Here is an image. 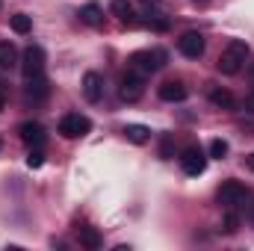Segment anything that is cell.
Segmentation results:
<instances>
[{"label":"cell","mask_w":254,"mask_h":251,"mask_svg":"<svg viewBox=\"0 0 254 251\" xmlns=\"http://www.w3.org/2000/svg\"><path fill=\"white\" fill-rule=\"evenodd\" d=\"M249 63V45L243 42V39H231L228 42V48L222 51V57H219V63L216 68L222 71V74H240L243 71V65Z\"/></svg>","instance_id":"cell-1"},{"label":"cell","mask_w":254,"mask_h":251,"mask_svg":"<svg viewBox=\"0 0 254 251\" xmlns=\"http://www.w3.org/2000/svg\"><path fill=\"white\" fill-rule=\"evenodd\" d=\"M166 60H169V54L157 48V51H136L127 63H130L133 71H139V74H154V71H160L166 65Z\"/></svg>","instance_id":"cell-2"},{"label":"cell","mask_w":254,"mask_h":251,"mask_svg":"<svg viewBox=\"0 0 254 251\" xmlns=\"http://www.w3.org/2000/svg\"><path fill=\"white\" fill-rule=\"evenodd\" d=\"M45 63H48V57H45V51H42L39 45H30V48L21 54V71H24L27 80L45 74Z\"/></svg>","instance_id":"cell-3"},{"label":"cell","mask_w":254,"mask_h":251,"mask_svg":"<svg viewBox=\"0 0 254 251\" xmlns=\"http://www.w3.org/2000/svg\"><path fill=\"white\" fill-rule=\"evenodd\" d=\"M89 130H92V122L86 116H80V113H65L63 119H60V133H63L65 139H80Z\"/></svg>","instance_id":"cell-4"},{"label":"cell","mask_w":254,"mask_h":251,"mask_svg":"<svg viewBox=\"0 0 254 251\" xmlns=\"http://www.w3.org/2000/svg\"><path fill=\"white\" fill-rule=\"evenodd\" d=\"M142 92H145V83H142V74L139 71H127L122 74V89H119V95H122V101L127 104H133V101H139L142 98Z\"/></svg>","instance_id":"cell-5"},{"label":"cell","mask_w":254,"mask_h":251,"mask_svg":"<svg viewBox=\"0 0 254 251\" xmlns=\"http://www.w3.org/2000/svg\"><path fill=\"white\" fill-rule=\"evenodd\" d=\"M181 169L190 175V178H198V175H204V169H207V157H204V151L201 148H187L184 151V157H181Z\"/></svg>","instance_id":"cell-6"},{"label":"cell","mask_w":254,"mask_h":251,"mask_svg":"<svg viewBox=\"0 0 254 251\" xmlns=\"http://www.w3.org/2000/svg\"><path fill=\"white\" fill-rule=\"evenodd\" d=\"M246 201V187L240 184V181H225L222 187H219V204H225V207H240Z\"/></svg>","instance_id":"cell-7"},{"label":"cell","mask_w":254,"mask_h":251,"mask_svg":"<svg viewBox=\"0 0 254 251\" xmlns=\"http://www.w3.org/2000/svg\"><path fill=\"white\" fill-rule=\"evenodd\" d=\"M178 51H181L187 60H198V57L204 54V36H201V33H195V30L184 33V36L178 39Z\"/></svg>","instance_id":"cell-8"},{"label":"cell","mask_w":254,"mask_h":251,"mask_svg":"<svg viewBox=\"0 0 254 251\" xmlns=\"http://www.w3.org/2000/svg\"><path fill=\"white\" fill-rule=\"evenodd\" d=\"M83 95H86V101H92V104H98V101L104 98V77H101L98 71H86V74H83Z\"/></svg>","instance_id":"cell-9"},{"label":"cell","mask_w":254,"mask_h":251,"mask_svg":"<svg viewBox=\"0 0 254 251\" xmlns=\"http://www.w3.org/2000/svg\"><path fill=\"white\" fill-rule=\"evenodd\" d=\"M18 133H21L24 145H30V148H42V145H45V139H48L45 127L39 125V122H24V125L18 127Z\"/></svg>","instance_id":"cell-10"},{"label":"cell","mask_w":254,"mask_h":251,"mask_svg":"<svg viewBox=\"0 0 254 251\" xmlns=\"http://www.w3.org/2000/svg\"><path fill=\"white\" fill-rule=\"evenodd\" d=\"M157 95H160L166 104H181V101H187V86H184L181 80H166V83L157 89Z\"/></svg>","instance_id":"cell-11"},{"label":"cell","mask_w":254,"mask_h":251,"mask_svg":"<svg viewBox=\"0 0 254 251\" xmlns=\"http://www.w3.org/2000/svg\"><path fill=\"white\" fill-rule=\"evenodd\" d=\"M207 98H210V104H213V107H219V110H237V98H234L228 89L213 86V89L207 92Z\"/></svg>","instance_id":"cell-12"},{"label":"cell","mask_w":254,"mask_h":251,"mask_svg":"<svg viewBox=\"0 0 254 251\" xmlns=\"http://www.w3.org/2000/svg\"><path fill=\"white\" fill-rule=\"evenodd\" d=\"M48 92H51V86H48L45 74H39V77H30V80H27V98H30V101H45V98H48Z\"/></svg>","instance_id":"cell-13"},{"label":"cell","mask_w":254,"mask_h":251,"mask_svg":"<svg viewBox=\"0 0 254 251\" xmlns=\"http://www.w3.org/2000/svg\"><path fill=\"white\" fill-rule=\"evenodd\" d=\"M110 12H113L122 24H136V12H133V3H130V0H113V3H110Z\"/></svg>","instance_id":"cell-14"},{"label":"cell","mask_w":254,"mask_h":251,"mask_svg":"<svg viewBox=\"0 0 254 251\" xmlns=\"http://www.w3.org/2000/svg\"><path fill=\"white\" fill-rule=\"evenodd\" d=\"M80 21L89 24V27H101V24H104V9H101L98 3H86V6L80 9Z\"/></svg>","instance_id":"cell-15"},{"label":"cell","mask_w":254,"mask_h":251,"mask_svg":"<svg viewBox=\"0 0 254 251\" xmlns=\"http://www.w3.org/2000/svg\"><path fill=\"white\" fill-rule=\"evenodd\" d=\"M77 237H80V246H83V249H89V251H98L101 246H104V237H101L95 228H80V231H77Z\"/></svg>","instance_id":"cell-16"},{"label":"cell","mask_w":254,"mask_h":251,"mask_svg":"<svg viewBox=\"0 0 254 251\" xmlns=\"http://www.w3.org/2000/svg\"><path fill=\"white\" fill-rule=\"evenodd\" d=\"M122 133H125L127 142H133V145H145V142L151 139V130H148L145 125H127Z\"/></svg>","instance_id":"cell-17"},{"label":"cell","mask_w":254,"mask_h":251,"mask_svg":"<svg viewBox=\"0 0 254 251\" xmlns=\"http://www.w3.org/2000/svg\"><path fill=\"white\" fill-rule=\"evenodd\" d=\"M9 27H12L18 36H27V33L33 30V18H30V15H24V12H18V15H12V18H9Z\"/></svg>","instance_id":"cell-18"},{"label":"cell","mask_w":254,"mask_h":251,"mask_svg":"<svg viewBox=\"0 0 254 251\" xmlns=\"http://www.w3.org/2000/svg\"><path fill=\"white\" fill-rule=\"evenodd\" d=\"M18 63V51L12 42H0V68H12Z\"/></svg>","instance_id":"cell-19"},{"label":"cell","mask_w":254,"mask_h":251,"mask_svg":"<svg viewBox=\"0 0 254 251\" xmlns=\"http://www.w3.org/2000/svg\"><path fill=\"white\" fill-rule=\"evenodd\" d=\"M240 231V216L234 213V207H228L225 219H222V234H237Z\"/></svg>","instance_id":"cell-20"},{"label":"cell","mask_w":254,"mask_h":251,"mask_svg":"<svg viewBox=\"0 0 254 251\" xmlns=\"http://www.w3.org/2000/svg\"><path fill=\"white\" fill-rule=\"evenodd\" d=\"M210 157L225 160V157H228V142H225V139H213V142H210Z\"/></svg>","instance_id":"cell-21"},{"label":"cell","mask_w":254,"mask_h":251,"mask_svg":"<svg viewBox=\"0 0 254 251\" xmlns=\"http://www.w3.org/2000/svg\"><path fill=\"white\" fill-rule=\"evenodd\" d=\"M27 166H30V169H42V166H45V154H42V148H30V154H27Z\"/></svg>","instance_id":"cell-22"},{"label":"cell","mask_w":254,"mask_h":251,"mask_svg":"<svg viewBox=\"0 0 254 251\" xmlns=\"http://www.w3.org/2000/svg\"><path fill=\"white\" fill-rule=\"evenodd\" d=\"M172 148H175V142H172V136L166 133V136L160 139V157H163V160H172V157H175V154H172Z\"/></svg>","instance_id":"cell-23"},{"label":"cell","mask_w":254,"mask_h":251,"mask_svg":"<svg viewBox=\"0 0 254 251\" xmlns=\"http://www.w3.org/2000/svg\"><path fill=\"white\" fill-rule=\"evenodd\" d=\"M148 27H151V30H157V33H166V30H169V21H166V18L151 15V18H148Z\"/></svg>","instance_id":"cell-24"},{"label":"cell","mask_w":254,"mask_h":251,"mask_svg":"<svg viewBox=\"0 0 254 251\" xmlns=\"http://www.w3.org/2000/svg\"><path fill=\"white\" fill-rule=\"evenodd\" d=\"M243 110H246V113H254V92H249V95L243 98Z\"/></svg>","instance_id":"cell-25"},{"label":"cell","mask_w":254,"mask_h":251,"mask_svg":"<svg viewBox=\"0 0 254 251\" xmlns=\"http://www.w3.org/2000/svg\"><path fill=\"white\" fill-rule=\"evenodd\" d=\"M6 110V95H3V89H0V113Z\"/></svg>","instance_id":"cell-26"},{"label":"cell","mask_w":254,"mask_h":251,"mask_svg":"<svg viewBox=\"0 0 254 251\" xmlns=\"http://www.w3.org/2000/svg\"><path fill=\"white\" fill-rule=\"evenodd\" d=\"M249 77H252V80H254V60H252V63H249Z\"/></svg>","instance_id":"cell-27"},{"label":"cell","mask_w":254,"mask_h":251,"mask_svg":"<svg viewBox=\"0 0 254 251\" xmlns=\"http://www.w3.org/2000/svg\"><path fill=\"white\" fill-rule=\"evenodd\" d=\"M249 166H252V169H254V154H252V157H249Z\"/></svg>","instance_id":"cell-28"},{"label":"cell","mask_w":254,"mask_h":251,"mask_svg":"<svg viewBox=\"0 0 254 251\" xmlns=\"http://www.w3.org/2000/svg\"><path fill=\"white\" fill-rule=\"evenodd\" d=\"M195 3H201V6H204V3H210V0H195Z\"/></svg>","instance_id":"cell-29"},{"label":"cell","mask_w":254,"mask_h":251,"mask_svg":"<svg viewBox=\"0 0 254 251\" xmlns=\"http://www.w3.org/2000/svg\"><path fill=\"white\" fill-rule=\"evenodd\" d=\"M0 148H3V142H0Z\"/></svg>","instance_id":"cell-30"}]
</instances>
